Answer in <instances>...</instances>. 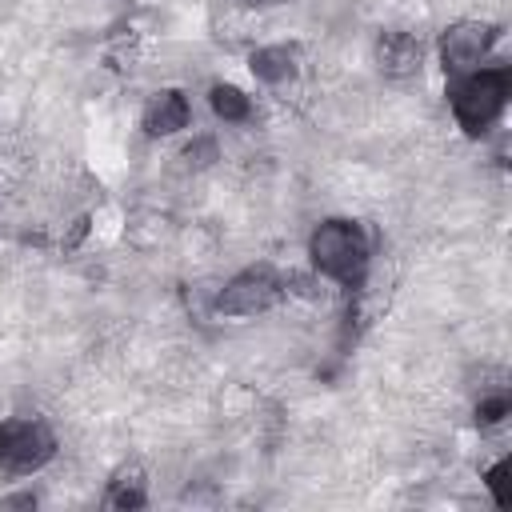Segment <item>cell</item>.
<instances>
[{
    "label": "cell",
    "mask_w": 512,
    "mask_h": 512,
    "mask_svg": "<svg viewBox=\"0 0 512 512\" xmlns=\"http://www.w3.org/2000/svg\"><path fill=\"white\" fill-rule=\"evenodd\" d=\"M308 260L320 276L336 280L340 288H360L368 276V260H372V244L360 220L348 216H332L320 220L308 236Z\"/></svg>",
    "instance_id": "obj_1"
},
{
    "label": "cell",
    "mask_w": 512,
    "mask_h": 512,
    "mask_svg": "<svg viewBox=\"0 0 512 512\" xmlns=\"http://www.w3.org/2000/svg\"><path fill=\"white\" fill-rule=\"evenodd\" d=\"M508 92H512V72L504 64H496V68H476V72L452 80L448 84V104H452L456 124L468 136H480L504 112Z\"/></svg>",
    "instance_id": "obj_2"
},
{
    "label": "cell",
    "mask_w": 512,
    "mask_h": 512,
    "mask_svg": "<svg viewBox=\"0 0 512 512\" xmlns=\"http://www.w3.org/2000/svg\"><path fill=\"white\" fill-rule=\"evenodd\" d=\"M56 456V432L40 416L0 420V468L4 472H40Z\"/></svg>",
    "instance_id": "obj_3"
},
{
    "label": "cell",
    "mask_w": 512,
    "mask_h": 512,
    "mask_svg": "<svg viewBox=\"0 0 512 512\" xmlns=\"http://www.w3.org/2000/svg\"><path fill=\"white\" fill-rule=\"evenodd\" d=\"M284 296V280L268 268V264H252L244 272H236L220 296H216V312L224 316H260L268 308H276Z\"/></svg>",
    "instance_id": "obj_4"
},
{
    "label": "cell",
    "mask_w": 512,
    "mask_h": 512,
    "mask_svg": "<svg viewBox=\"0 0 512 512\" xmlns=\"http://www.w3.org/2000/svg\"><path fill=\"white\" fill-rule=\"evenodd\" d=\"M496 44V24L488 20H456L444 28L440 36V64L448 80H460L468 72L480 68V60L492 52Z\"/></svg>",
    "instance_id": "obj_5"
},
{
    "label": "cell",
    "mask_w": 512,
    "mask_h": 512,
    "mask_svg": "<svg viewBox=\"0 0 512 512\" xmlns=\"http://www.w3.org/2000/svg\"><path fill=\"white\" fill-rule=\"evenodd\" d=\"M376 68L392 80L416 76L424 68V44L412 32H384L376 40Z\"/></svg>",
    "instance_id": "obj_6"
},
{
    "label": "cell",
    "mask_w": 512,
    "mask_h": 512,
    "mask_svg": "<svg viewBox=\"0 0 512 512\" xmlns=\"http://www.w3.org/2000/svg\"><path fill=\"white\" fill-rule=\"evenodd\" d=\"M188 120H192V108H188V96L180 88L152 92V100L144 108V132L148 136H176L180 128H188Z\"/></svg>",
    "instance_id": "obj_7"
},
{
    "label": "cell",
    "mask_w": 512,
    "mask_h": 512,
    "mask_svg": "<svg viewBox=\"0 0 512 512\" xmlns=\"http://www.w3.org/2000/svg\"><path fill=\"white\" fill-rule=\"evenodd\" d=\"M248 68H252V76L260 80V84H288V80H296V52L292 48H284V44H268V48H256L252 52V60H248Z\"/></svg>",
    "instance_id": "obj_8"
},
{
    "label": "cell",
    "mask_w": 512,
    "mask_h": 512,
    "mask_svg": "<svg viewBox=\"0 0 512 512\" xmlns=\"http://www.w3.org/2000/svg\"><path fill=\"white\" fill-rule=\"evenodd\" d=\"M108 508H144L148 504V480L144 472L132 464V468H120L108 484V496H104Z\"/></svg>",
    "instance_id": "obj_9"
},
{
    "label": "cell",
    "mask_w": 512,
    "mask_h": 512,
    "mask_svg": "<svg viewBox=\"0 0 512 512\" xmlns=\"http://www.w3.org/2000/svg\"><path fill=\"white\" fill-rule=\"evenodd\" d=\"M208 104H212V112H216L224 124H244V120L252 116V100H248L236 84H212Z\"/></svg>",
    "instance_id": "obj_10"
},
{
    "label": "cell",
    "mask_w": 512,
    "mask_h": 512,
    "mask_svg": "<svg viewBox=\"0 0 512 512\" xmlns=\"http://www.w3.org/2000/svg\"><path fill=\"white\" fill-rule=\"evenodd\" d=\"M508 476H512V460H496L488 472H484V484L496 500V508H512V488H508Z\"/></svg>",
    "instance_id": "obj_11"
},
{
    "label": "cell",
    "mask_w": 512,
    "mask_h": 512,
    "mask_svg": "<svg viewBox=\"0 0 512 512\" xmlns=\"http://www.w3.org/2000/svg\"><path fill=\"white\" fill-rule=\"evenodd\" d=\"M508 412H512V400H508V392L484 396V400L476 404V420H480V424H500Z\"/></svg>",
    "instance_id": "obj_12"
},
{
    "label": "cell",
    "mask_w": 512,
    "mask_h": 512,
    "mask_svg": "<svg viewBox=\"0 0 512 512\" xmlns=\"http://www.w3.org/2000/svg\"><path fill=\"white\" fill-rule=\"evenodd\" d=\"M0 508H36V496H32V492H24V496H8V500H0Z\"/></svg>",
    "instance_id": "obj_13"
},
{
    "label": "cell",
    "mask_w": 512,
    "mask_h": 512,
    "mask_svg": "<svg viewBox=\"0 0 512 512\" xmlns=\"http://www.w3.org/2000/svg\"><path fill=\"white\" fill-rule=\"evenodd\" d=\"M244 4H252V8H276V4H292V0H244Z\"/></svg>",
    "instance_id": "obj_14"
}]
</instances>
